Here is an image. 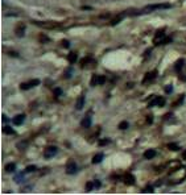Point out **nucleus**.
Wrapping results in <instances>:
<instances>
[{
  "label": "nucleus",
  "instance_id": "nucleus-31",
  "mask_svg": "<svg viewBox=\"0 0 186 195\" xmlns=\"http://www.w3.org/2000/svg\"><path fill=\"white\" fill-rule=\"evenodd\" d=\"M162 105H165V98L158 96V107H162Z\"/></svg>",
  "mask_w": 186,
  "mask_h": 195
},
{
  "label": "nucleus",
  "instance_id": "nucleus-20",
  "mask_svg": "<svg viewBox=\"0 0 186 195\" xmlns=\"http://www.w3.org/2000/svg\"><path fill=\"white\" fill-rule=\"evenodd\" d=\"M3 132H4L5 135H13V133H15V131L12 129L11 127H8V125H7V127H4V128H3Z\"/></svg>",
  "mask_w": 186,
  "mask_h": 195
},
{
  "label": "nucleus",
  "instance_id": "nucleus-4",
  "mask_svg": "<svg viewBox=\"0 0 186 195\" xmlns=\"http://www.w3.org/2000/svg\"><path fill=\"white\" fill-rule=\"evenodd\" d=\"M38 85H40V80H38V79H32V80L27 82V83H21L20 87L23 90H28V89H32V87L38 86Z\"/></svg>",
  "mask_w": 186,
  "mask_h": 195
},
{
  "label": "nucleus",
  "instance_id": "nucleus-13",
  "mask_svg": "<svg viewBox=\"0 0 186 195\" xmlns=\"http://www.w3.org/2000/svg\"><path fill=\"white\" fill-rule=\"evenodd\" d=\"M83 105H85V96H79L78 100H77V104H75V108L77 110H82Z\"/></svg>",
  "mask_w": 186,
  "mask_h": 195
},
{
  "label": "nucleus",
  "instance_id": "nucleus-6",
  "mask_svg": "<svg viewBox=\"0 0 186 195\" xmlns=\"http://www.w3.org/2000/svg\"><path fill=\"white\" fill-rule=\"evenodd\" d=\"M156 77H157V71H151V73H148V74L145 75V78L143 79V85H144V83H149V82L155 80Z\"/></svg>",
  "mask_w": 186,
  "mask_h": 195
},
{
  "label": "nucleus",
  "instance_id": "nucleus-39",
  "mask_svg": "<svg viewBox=\"0 0 186 195\" xmlns=\"http://www.w3.org/2000/svg\"><path fill=\"white\" fill-rule=\"evenodd\" d=\"M9 54H11V55H12V57H17V55H19V54H17V53H13V52H11V53H9Z\"/></svg>",
  "mask_w": 186,
  "mask_h": 195
},
{
  "label": "nucleus",
  "instance_id": "nucleus-30",
  "mask_svg": "<svg viewBox=\"0 0 186 195\" xmlns=\"http://www.w3.org/2000/svg\"><path fill=\"white\" fill-rule=\"evenodd\" d=\"M25 146H28V141H23L20 144H17V148H20V149H24Z\"/></svg>",
  "mask_w": 186,
  "mask_h": 195
},
{
  "label": "nucleus",
  "instance_id": "nucleus-24",
  "mask_svg": "<svg viewBox=\"0 0 186 195\" xmlns=\"http://www.w3.org/2000/svg\"><path fill=\"white\" fill-rule=\"evenodd\" d=\"M23 178H24V174H19V175H16L13 179H15V182H17V183H21Z\"/></svg>",
  "mask_w": 186,
  "mask_h": 195
},
{
  "label": "nucleus",
  "instance_id": "nucleus-7",
  "mask_svg": "<svg viewBox=\"0 0 186 195\" xmlns=\"http://www.w3.org/2000/svg\"><path fill=\"white\" fill-rule=\"evenodd\" d=\"M15 33L17 37H24L25 34V24H19L16 29H15Z\"/></svg>",
  "mask_w": 186,
  "mask_h": 195
},
{
  "label": "nucleus",
  "instance_id": "nucleus-40",
  "mask_svg": "<svg viewBox=\"0 0 186 195\" xmlns=\"http://www.w3.org/2000/svg\"><path fill=\"white\" fill-rule=\"evenodd\" d=\"M182 158H183V160H186V150H185L183 154H182Z\"/></svg>",
  "mask_w": 186,
  "mask_h": 195
},
{
  "label": "nucleus",
  "instance_id": "nucleus-37",
  "mask_svg": "<svg viewBox=\"0 0 186 195\" xmlns=\"http://www.w3.org/2000/svg\"><path fill=\"white\" fill-rule=\"evenodd\" d=\"M94 185H95V188H99L100 187V181H94Z\"/></svg>",
  "mask_w": 186,
  "mask_h": 195
},
{
  "label": "nucleus",
  "instance_id": "nucleus-26",
  "mask_svg": "<svg viewBox=\"0 0 186 195\" xmlns=\"http://www.w3.org/2000/svg\"><path fill=\"white\" fill-rule=\"evenodd\" d=\"M149 107H153V105H158V96H155V99L152 100V102L148 104Z\"/></svg>",
  "mask_w": 186,
  "mask_h": 195
},
{
  "label": "nucleus",
  "instance_id": "nucleus-19",
  "mask_svg": "<svg viewBox=\"0 0 186 195\" xmlns=\"http://www.w3.org/2000/svg\"><path fill=\"white\" fill-rule=\"evenodd\" d=\"M67 59H69L70 64H74V62L77 61V54H75V53H70V54L67 55Z\"/></svg>",
  "mask_w": 186,
  "mask_h": 195
},
{
  "label": "nucleus",
  "instance_id": "nucleus-5",
  "mask_svg": "<svg viewBox=\"0 0 186 195\" xmlns=\"http://www.w3.org/2000/svg\"><path fill=\"white\" fill-rule=\"evenodd\" d=\"M66 173L67 174H75L77 173V165L73 160H70L67 163H66Z\"/></svg>",
  "mask_w": 186,
  "mask_h": 195
},
{
  "label": "nucleus",
  "instance_id": "nucleus-32",
  "mask_svg": "<svg viewBox=\"0 0 186 195\" xmlns=\"http://www.w3.org/2000/svg\"><path fill=\"white\" fill-rule=\"evenodd\" d=\"M61 44H62V46H63V48H66V49H67V48H70V42H69L67 40H62V41H61Z\"/></svg>",
  "mask_w": 186,
  "mask_h": 195
},
{
  "label": "nucleus",
  "instance_id": "nucleus-11",
  "mask_svg": "<svg viewBox=\"0 0 186 195\" xmlns=\"http://www.w3.org/2000/svg\"><path fill=\"white\" fill-rule=\"evenodd\" d=\"M123 18H124V15H118L116 17H114L112 20L110 21V25H112V27H114V25H118L121 20H123Z\"/></svg>",
  "mask_w": 186,
  "mask_h": 195
},
{
  "label": "nucleus",
  "instance_id": "nucleus-14",
  "mask_svg": "<svg viewBox=\"0 0 186 195\" xmlns=\"http://www.w3.org/2000/svg\"><path fill=\"white\" fill-rule=\"evenodd\" d=\"M155 156H156V150L155 149H149V150H146V152L144 153V157L146 160H152Z\"/></svg>",
  "mask_w": 186,
  "mask_h": 195
},
{
  "label": "nucleus",
  "instance_id": "nucleus-10",
  "mask_svg": "<svg viewBox=\"0 0 186 195\" xmlns=\"http://www.w3.org/2000/svg\"><path fill=\"white\" fill-rule=\"evenodd\" d=\"M183 64H185V61H183V58H179L177 62H176V66H174V69H176V71L177 73H181V70H182V66H183Z\"/></svg>",
  "mask_w": 186,
  "mask_h": 195
},
{
  "label": "nucleus",
  "instance_id": "nucleus-2",
  "mask_svg": "<svg viewBox=\"0 0 186 195\" xmlns=\"http://www.w3.org/2000/svg\"><path fill=\"white\" fill-rule=\"evenodd\" d=\"M164 8H170V4H153V5H148L144 9H141V13H149L151 11L155 9H164Z\"/></svg>",
  "mask_w": 186,
  "mask_h": 195
},
{
  "label": "nucleus",
  "instance_id": "nucleus-9",
  "mask_svg": "<svg viewBox=\"0 0 186 195\" xmlns=\"http://www.w3.org/2000/svg\"><path fill=\"white\" fill-rule=\"evenodd\" d=\"M124 182H125V185H133L135 183V177L132 174H125L124 175Z\"/></svg>",
  "mask_w": 186,
  "mask_h": 195
},
{
  "label": "nucleus",
  "instance_id": "nucleus-16",
  "mask_svg": "<svg viewBox=\"0 0 186 195\" xmlns=\"http://www.w3.org/2000/svg\"><path fill=\"white\" fill-rule=\"evenodd\" d=\"M87 64H95V62H94V59H91V57H86L85 59L81 61V66L82 67H86Z\"/></svg>",
  "mask_w": 186,
  "mask_h": 195
},
{
  "label": "nucleus",
  "instance_id": "nucleus-38",
  "mask_svg": "<svg viewBox=\"0 0 186 195\" xmlns=\"http://www.w3.org/2000/svg\"><path fill=\"white\" fill-rule=\"evenodd\" d=\"M8 120H9V119H8L7 116H5V115H3V121H4V123H5V121L8 123Z\"/></svg>",
  "mask_w": 186,
  "mask_h": 195
},
{
  "label": "nucleus",
  "instance_id": "nucleus-15",
  "mask_svg": "<svg viewBox=\"0 0 186 195\" xmlns=\"http://www.w3.org/2000/svg\"><path fill=\"white\" fill-rule=\"evenodd\" d=\"M15 170H16L15 163H7V165H5V172L7 173H13Z\"/></svg>",
  "mask_w": 186,
  "mask_h": 195
},
{
  "label": "nucleus",
  "instance_id": "nucleus-35",
  "mask_svg": "<svg viewBox=\"0 0 186 195\" xmlns=\"http://www.w3.org/2000/svg\"><path fill=\"white\" fill-rule=\"evenodd\" d=\"M40 41H41V42H49V37H46V36H41V37H40Z\"/></svg>",
  "mask_w": 186,
  "mask_h": 195
},
{
  "label": "nucleus",
  "instance_id": "nucleus-1",
  "mask_svg": "<svg viewBox=\"0 0 186 195\" xmlns=\"http://www.w3.org/2000/svg\"><path fill=\"white\" fill-rule=\"evenodd\" d=\"M164 32H165V29H161V30H158V32H157L155 40H153V44H155V45H162V44H166V42L172 41L170 37H166L164 34Z\"/></svg>",
  "mask_w": 186,
  "mask_h": 195
},
{
  "label": "nucleus",
  "instance_id": "nucleus-18",
  "mask_svg": "<svg viewBox=\"0 0 186 195\" xmlns=\"http://www.w3.org/2000/svg\"><path fill=\"white\" fill-rule=\"evenodd\" d=\"M90 85H91V86H97V85H99V75H93L91 80H90Z\"/></svg>",
  "mask_w": 186,
  "mask_h": 195
},
{
  "label": "nucleus",
  "instance_id": "nucleus-41",
  "mask_svg": "<svg viewBox=\"0 0 186 195\" xmlns=\"http://www.w3.org/2000/svg\"><path fill=\"white\" fill-rule=\"evenodd\" d=\"M148 123H149V124L152 123V117H151V116H148Z\"/></svg>",
  "mask_w": 186,
  "mask_h": 195
},
{
  "label": "nucleus",
  "instance_id": "nucleus-36",
  "mask_svg": "<svg viewBox=\"0 0 186 195\" xmlns=\"http://www.w3.org/2000/svg\"><path fill=\"white\" fill-rule=\"evenodd\" d=\"M106 82V77H103V75H99V85H103Z\"/></svg>",
  "mask_w": 186,
  "mask_h": 195
},
{
  "label": "nucleus",
  "instance_id": "nucleus-25",
  "mask_svg": "<svg viewBox=\"0 0 186 195\" xmlns=\"http://www.w3.org/2000/svg\"><path fill=\"white\" fill-rule=\"evenodd\" d=\"M127 128H128V123H127V121H121V123L119 124V129L123 131V129H127Z\"/></svg>",
  "mask_w": 186,
  "mask_h": 195
},
{
  "label": "nucleus",
  "instance_id": "nucleus-28",
  "mask_svg": "<svg viewBox=\"0 0 186 195\" xmlns=\"http://www.w3.org/2000/svg\"><path fill=\"white\" fill-rule=\"evenodd\" d=\"M54 95L56 96H61L62 95V90L60 89V87H56V89H54Z\"/></svg>",
  "mask_w": 186,
  "mask_h": 195
},
{
  "label": "nucleus",
  "instance_id": "nucleus-34",
  "mask_svg": "<svg viewBox=\"0 0 186 195\" xmlns=\"http://www.w3.org/2000/svg\"><path fill=\"white\" fill-rule=\"evenodd\" d=\"M153 190H155V188H153L152 186H146L143 190V192H153Z\"/></svg>",
  "mask_w": 186,
  "mask_h": 195
},
{
  "label": "nucleus",
  "instance_id": "nucleus-22",
  "mask_svg": "<svg viewBox=\"0 0 186 195\" xmlns=\"http://www.w3.org/2000/svg\"><path fill=\"white\" fill-rule=\"evenodd\" d=\"M36 170H37V167H36L35 165H29V166L25 167V173H33V172H36Z\"/></svg>",
  "mask_w": 186,
  "mask_h": 195
},
{
  "label": "nucleus",
  "instance_id": "nucleus-21",
  "mask_svg": "<svg viewBox=\"0 0 186 195\" xmlns=\"http://www.w3.org/2000/svg\"><path fill=\"white\" fill-rule=\"evenodd\" d=\"M168 149L172 150V152H177V150H179V146L177 145V144H169V145H168Z\"/></svg>",
  "mask_w": 186,
  "mask_h": 195
},
{
  "label": "nucleus",
  "instance_id": "nucleus-17",
  "mask_svg": "<svg viewBox=\"0 0 186 195\" xmlns=\"http://www.w3.org/2000/svg\"><path fill=\"white\" fill-rule=\"evenodd\" d=\"M102 160H103V154H102V153H98V154L94 156L93 162H94V163H99V162H102Z\"/></svg>",
  "mask_w": 186,
  "mask_h": 195
},
{
  "label": "nucleus",
  "instance_id": "nucleus-12",
  "mask_svg": "<svg viewBox=\"0 0 186 195\" xmlns=\"http://www.w3.org/2000/svg\"><path fill=\"white\" fill-rule=\"evenodd\" d=\"M81 125H82L83 128H90V127H91V119H90L88 116H86V117L81 121Z\"/></svg>",
  "mask_w": 186,
  "mask_h": 195
},
{
  "label": "nucleus",
  "instance_id": "nucleus-29",
  "mask_svg": "<svg viewBox=\"0 0 186 195\" xmlns=\"http://www.w3.org/2000/svg\"><path fill=\"white\" fill-rule=\"evenodd\" d=\"M164 90H165V92H166V94H172V91H173V86H172V85H168Z\"/></svg>",
  "mask_w": 186,
  "mask_h": 195
},
{
  "label": "nucleus",
  "instance_id": "nucleus-23",
  "mask_svg": "<svg viewBox=\"0 0 186 195\" xmlns=\"http://www.w3.org/2000/svg\"><path fill=\"white\" fill-rule=\"evenodd\" d=\"M93 188H95L94 181H93V182H91V181H90V182H87V183H86V191H91Z\"/></svg>",
  "mask_w": 186,
  "mask_h": 195
},
{
  "label": "nucleus",
  "instance_id": "nucleus-33",
  "mask_svg": "<svg viewBox=\"0 0 186 195\" xmlns=\"http://www.w3.org/2000/svg\"><path fill=\"white\" fill-rule=\"evenodd\" d=\"M72 74H73V70L72 69H67V70L65 71V78H70L72 77Z\"/></svg>",
  "mask_w": 186,
  "mask_h": 195
},
{
  "label": "nucleus",
  "instance_id": "nucleus-27",
  "mask_svg": "<svg viewBox=\"0 0 186 195\" xmlns=\"http://www.w3.org/2000/svg\"><path fill=\"white\" fill-rule=\"evenodd\" d=\"M107 144H110V140H108V138H103V140L99 141V145L100 146H104V145H107Z\"/></svg>",
  "mask_w": 186,
  "mask_h": 195
},
{
  "label": "nucleus",
  "instance_id": "nucleus-3",
  "mask_svg": "<svg viewBox=\"0 0 186 195\" xmlns=\"http://www.w3.org/2000/svg\"><path fill=\"white\" fill-rule=\"evenodd\" d=\"M57 152H58L57 146H48L44 150V157L45 158H52V157H54L57 154Z\"/></svg>",
  "mask_w": 186,
  "mask_h": 195
},
{
  "label": "nucleus",
  "instance_id": "nucleus-8",
  "mask_svg": "<svg viewBox=\"0 0 186 195\" xmlns=\"http://www.w3.org/2000/svg\"><path fill=\"white\" fill-rule=\"evenodd\" d=\"M24 119H25V115L24 114H20V115H16L13 117V124L15 125H21L24 123Z\"/></svg>",
  "mask_w": 186,
  "mask_h": 195
}]
</instances>
